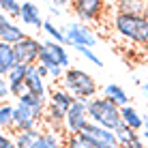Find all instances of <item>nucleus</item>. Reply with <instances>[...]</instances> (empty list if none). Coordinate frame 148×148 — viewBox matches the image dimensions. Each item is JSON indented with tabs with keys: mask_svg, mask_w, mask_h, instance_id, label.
I'll list each match as a JSON object with an SVG mask.
<instances>
[{
	"mask_svg": "<svg viewBox=\"0 0 148 148\" xmlns=\"http://www.w3.org/2000/svg\"><path fill=\"white\" fill-rule=\"evenodd\" d=\"M45 110H47V99H43V97L26 92L22 99H17V105H15V131L13 133L39 129L41 120L45 118Z\"/></svg>",
	"mask_w": 148,
	"mask_h": 148,
	"instance_id": "obj_1",
	"label": "nucleus"
},
{
	"mask_svg": "<svg viewBox=\"0 0 148 148\" xmlns=\"http://www.w3.org/2000/svg\"><path fill=\"white\" fill-rule=\"evenodd\" d=\"M112 26H114V32L120 39L137 43V45H148V19L144 15L114 13Z\"/></svg>",
	"mask_w": 148,
	"mask_h": 148,
	"instance_id": "obj_2",
	"label": "nucleus"
},
{
	"mask_svg": "<svg viewBox=\"0 0 148 148\" xmlns=\"http://www.w3.org/2000/svg\"><path fill=\"white\" fill-rule=\"evenodd\" d=\"M120 105H116L108 97H95L88 101V116L90 122L101 125L110 131H116L122 125V114H120Z\"/></svg>",
	"mask_w": 148,
	"mask_h": 148,
	"instance_id": "obj_3",
	"label": "nucleus"
},
{
	"mask_svg": "<svg viewBox=\"0 0 148 148\" xmlns=\"http://www.w3.org/2000/svg\"><path fill=\"white\" fill-rule=\"evenodd\" d=\"M60 88H64L67 92L73 97V99H95L97 95V82L92 75H88L82 69H67L62 82H60Z\"/></svg>",
	"mask_w": 148,
	"mask_h": 148,
	"instance_id": "obj_4",
	"label": "nucleus"
},
{
	"mask_svg": "<svg viewBox=\"0 0 148 148\" xmlns=\"http://www.w3.org/2000/svg\"><path fill=\"white\" fill-rule=\"evenodd\" d=\"M88 125H90L88 101L75 99V103L71 105V110L64 116V135H82Z\"/></svg>",
	"mask_w": 148,
	"mask_h": 148,
	"instance_id": "obj_5",
	"label": "nucleus"
},
{
	"mask_svg": "<svg viewBox=\"0 0 148 148\" xmlns=\"http://www.w3.org/2000/svg\"><path fill=\"white\" fill-rule=\"evenodd\" d=\"M39 64H45V67L71 69V58H69V52L64 49L62 43L49 39V41H43V49H41Z\"/></svg>",
	"mask_w": 148,
	"mask_h": 148,
	"instance_id": "obj_6",
	"label": "nucleus"
},
{
	"mask_svg": "<svg viewBox=\"0 0 148 148\" xmlns=\"http://www.w3.org/2000/svg\"><path fill=\"white\" fill-rule=\"evenodd\" d=\"M82 137L92 148H120V142H118V137H116L114 131L105 129V127H101V125H95V122H90L84 129Z\"/></svg>",
	"mask_w": 148,
	"mask_h": 148,
	"instance_id": "obj_7",
	"label": "nucleus"
},
{
	"mask_svg": "<svg viewBox=\"0 0 148 148\" xmlns=\"http://www.w3.org/2000/svg\"><path fill=\"white\" fill-rule=\"evenodd\" d=\"M64 34H67V43L73 45V47H95L97 45V34L92 28H88L82 22H71L67 28H64Z\"/></svg>",
	"mask_w": 148,
	"mask_h": 148,
	"instance_id": "obj_8",
	"label": "nucleus"
},
{
	"mask_svg": "<svg viewBox=\"0 0 148 148\" xmlns=\"http://www.w3.org/2000/svg\"><path fill=\"white\" fill-rule=\"evenodd\" d=\"M15 56H17L19 64H39L41 58V49H43V41L34 39V37H26L24 41H19L17 45H13Z\"/></svg>",
	"mask_w": 148,
	"mask_h": 148,
	"instance_id": "obj_9",
	"label": "nucleus"
},
{
	"mask_svg": "<svg viewBox=\"0 0 148 148\" xmlns=\"http://www.w3.org/2000/svg\"><path fill=\"white\" fill-rule=\"evenodd\" d=\"M71 7H73V11L82 24H88V22H97L103 15L105 0H73Z\"/></svg>",
	"mask_w": 148,
	"mask_h": 148,
	"instance_id": "obj_10",
	"label": "nucleus"
},
{
	"mask_svg": "<svg viewBox=\"0 0 148 148\" xmlns=\"http://www.w3.org/2000/svg\"><path fill=\"white\" fill-rule=\"evenodd\" d=\"M28 34L24 32L19 26H15L11 24V19H9L7 13L0 15V39H2V43H9V45H17L19 41H24Z\"/></svg>",
	"mask_w": 148,
	"mask_h": 148,
	"instance_id": "obj_11",
	"label": "nucleus"
},
{
	"mask_svg": "<svg viewBox=\"0 0 148 148\" xmlns=\"http://www.w3.org/2000/svg\"><path fill=\"white\" fill-rule=\"evenodd\" d=\"M75 103V99L71 97L64 88H52L49 90V97H47V105L49 108H54V110H58V112H62L64 116H67V112L71 110V105Z\"/></svg>",
	"mask_w": 148,
	"mask_h": 148,
	"instance_id": "obj_12",
	"label": "nucleus"
},
{
	"mask_svg": "<svg viewBox=\"0 0 148 148\" xmlns=\"http://www.w3.org/2000/svg\"><path fill=\"white\" fill-rule=\"evenodd\" d=\"M26 88H28V92H32V95H37V97H43V99H47V86H45V79L39 75V71H37V64H30V69H28V75H26Z\"/></svg>",
	"mask_w": 148,
	"mask_h": 148,
	"instance_id": "obj_13",
	"label": "nucleus"
},
{
	"mask_svg": "<svg viewBox=\"0 0 148 148\" xmlns=\"http://www.w3.org/2000/svg\"><path fill=\"white\" fill-rule=\"evenodd\" d=\"M17 56H15V49L13 45L9 43H2L0 41V73H2V77H7L11 71L17 67Z\"/></svg>",
	"mask_w": 148,
	"mask_h": 148,
	"instance_id": "obj_14",
	"label": "nucleus"
},
{
	"mask_svg": "<svg viewBox=\"0 0 148 148\" xmlns=\"http://www.w3.org/2000/svg\"><path fill=\"white\" fill-rule=\"evenodd\" d=\"M19 19H22L26 26H32L37 30H41L43 24H45V19H41V11H39V7L34 2H24L22 4V15H19Z\"/></svg>",
	"mask_w": 148,
	"mask_h": 148,
	"instance_id": "obj_15",
	"label": "nucleus"
},
{
	"mask_svg": "<svg viewBox=\"0 0 148 148\" xmlns=\"http://www.w3.org/2000/svg\"><path fill=\"white\" fill-rule=\"evenodd\" d=\"M32 148H64V135L45 129V131H41V137Z\"/></svg>",
	"mask_w": 148,
	"mask_h": 148,
	"instance_id": "obj_16",
	"label": "nucleus"
},
{
	"mask_svg": "<svg viewBox=\"0 0 148 148\" xmlns=\"http://www.w3.org/2000/svg\"><path fill=\"white\" fill-rule=\"evenodd\" d=\"M103 97H108V99H112L116 105H120V108H127L129 105V95H127V90L122 88V86L118 84H105L103 86Z\"/></svg>",
	"mask_w": 148,
	"mask_h": 148,
	"instance_id": "obj_17",
	"label": "nucleus"
},
{
	"mask_svg": "<svg viewBox=\"0 0 148 148\" xmlns=\"http://www.w3.org/2000/svg\"><path fill=\"white\" fill-rule=\"evenodd\" d=\"M41 131H43V129H32V131H17V133H13L15 146H17V148H32L34 144H37V140L41 137Z\"/></svg>",
	"mask_w": 148,
	"mask_h": 148,
	"instance_id": "obj_18",
	"label": "nucleus"
},
{
	"mask_svg": "<svg viewBox=\"0 0 148 148\" xmlns=\"http://www.w3.org/2000/svg\"><path fill=\"white\" fill-rule=\"evenodd\" d=\"M146 2L142 0H116V13H127V15H144Z\"/></svg>",
	"mask_w": 148,
	"mask_h": 148,
	"instance_id": "obj_19",
	"label": "nucleus"
},
{
	"mask_svg": "<svg viewBox=\"0 0 148 148\" xmlns=\"http://www.w3.org/2000/svg\"><path fill=\"white\" fill-rule=\"evenodd\" d=\"M120 114H122V122H125L127 127H129L131 131H140V129H144V118H142L137 112L131 108V105H127V108H122L120 110Z\"/></svg>",
	"mask_w": 148,
	"mask_h": 148,
	"instance_id": "obj_20",
	"label": "nucleus"
},
{
	"mask_svg": "<svg viewBox=\"0 0 148 148\" xmlns=\"http://www.w3.org/2000/svg\"><path fill=\"white\" fill-rule=\"evenodd\" d=\"M0 127L4 131H15V105H9V103H2L0 108Z\"/></svg>",
	"mask_w": 148,
	"mask_h": 148,
	"instance_id": "obj_21",
	"label": "nucleus"
},
{
	"mask_svg": "<svg viewBox=\"0 0 148 148\" xmlns=\"http://www.w3.org/2000/svg\"><path fill=\"white\" fill-rule=\"evenodd\" d=\"M43 30L49 34V39L52 41H58V43H62V45H67V34H64V30H60L58 26H54L49 19H45V24H43Z\"/></svg>",
	"mask_w": 148,
	"mask_h": 148,
	"instance_id": "obj_22",
	"label": "nucleus"
},
{
	"mask_svg": "<svg viewBox=\"0 0 148 148\" xmlns=\"http://www.w3.org/2000/svg\"><path fill=\"white\" fill-rule=\"evenodd\" d=\"M0 9H2V13L11 15V17H19L22 15V4L17 0H0Z\"/></svg>",
	"mask_w": 148,
	"mask_h": 148,
	"instance_id": "obj_23",
	"label": "nucleus"
},
{
	"mask_svg": "<svg viewBox=\"0 0 148 148\" xmlns=\"http://www.w3.org/2000/svg\"><path fill=\"white\" fill-rule=\"evenodd\" d=\"M28 64H17L11 73L7 75V79H9V84H15V82H26V75H28Z\"/></svg>",
	"mask_w": 148,
	"mask_h": 148,
	"instance_id": "obj_24",
	"label": "nucleus"
},
{
	"mask_svg": "<svg viewBox=\"0 0 148 148\" xmlns=\"http://www.w3.org/2000/svg\"><path fill=\"white\" fill-rule=\"evenodd\" d=\"M64 148H92L82 135H67L64 137Z\"/></svg>",
	"mask_w": 148,
	"mask_h": 148,
	"instance_id": "obj_25",
	"label": "nucleus"
},
{
	"mask_svg": "<svg viewBox=\"0 0 148 148\" xmlns=\"http://www.w3.org/2000/svg\"><path fill=\"white\" fill-rule=\"evenodd\" d=\"M114 133H116V137H118V142H120V144H125V142H129V140H133V137L135 135H140V133H135V131H131L129 129V127H127L125 125V122H122V125L118 127V129H116L114 131Z\"/></svg>",
	"mask_w": 148,
	"mask_h": 148,
	"instance_id": "obj_26",
	"label": "nucleus"
},
{
	"mask_svg": "<svg viewBox=\"0 0 148 148\" xmlns=\"http://www.w3.org/2000/svg\"><path fill=\"white\" fill-rule=\"evenodd\" d=\"M75 49H77V52H79L82 56H84L86 60H90V62H92L95 67H103V60H101V58H99V56H97L90 47H84V45H79V47H75Z\"/></svg>",
	"mask_w": 148,
	"mask_h": 148,
	"instance_id": "obj_27",
	"label": "nucleus"
},
{
	"mask_svg": "<svg viewBox=\"0 0 148 148\" xmlns=\"http://www.w3.org/2000/svg\"><path fill=\"white\" fill-rule=\"evenodd\" d=\"M26 92H28L26 82H15V84H11V97H15V99H22Z\"/></svg>",
	"mask_w": 148,
	"mask_h": 148,
	"instance_id": "obj_28",
	"label": "nucleus"
},
{
	"mask_svg": "<svg viewBox=\"0 0 148 148\" xmlns=\"http://www.w3.org/2000/svg\"><path fill=\"white\" fill-rule=\"evenodd\" d=\"M120 148H148L144 144V140H142L140 135H135L133 140H129V142H125V144H120Z\"/></svg>",
	"mask_w": 148,
	"mask_h": 148,
	"instance_id": "obj_29",
	"label": "nucleus"
},
{
	"mask_svg": "<svg viewBox=\"0 0 148 148\" xmlns=\"http://www.w3.org/2000/svg\"><path fill=\"white\" fill-rule=\"evenodd\" d=\"M0 97H2V99L11 97V84H9V79H7V77L0 79Z\"/></svg>",
	"mask_w": 148,
	"mask_h": 148,
	"instance_id": "obj_30",
	"label": "nucleus"
},
{
	"mask_svg": "<svg viewBox=\"0 0 148 148\" xmlns=\"http://www.w3.org/2000/svg\"><path fill=\"white\" fill-rule=\"evenodd\" d=\"M0 148H17V146H15V140L11 135L2 133V135H0Z\"/></svg>",
	"mask_w": 148,
	"mask_h": 148,
	"instance_id": "obj_31",
	"label": "nucleus"
},
{
	"mask_svg": "<svg viewBox=\"0 0 148 148\" xmlns=\"http://www.w3.org/2000/svg\"><path fill=\"white\" fill-rule=\"evenodd\" d=\"M37 71H39V75H41L43 79H47V77H49V69L45 67V64H37Z\"/></svg>",
	"mask_w": 148,
	"mask_h": 148,
	"instance_id": "obj_32",
	"label": "nucleus"
},
{
	"mask_svg": "<svg viewBox=\"0 0 148 148\" xmlns=\"http://www.w3.org/2000/svg\"><path fill=\"white\" fill-rule=\"evenodd\" d=\"M52 2H54V4H58V7H62V9H64V7H69V4H73V0H52Z\"/></svg>",
	"mask_w": 148,
	"mask_h": 148,
	"instance_id": "obj_33",
	"label": "nucleus"
},
{
	"mask_svg": "<svg viewBox=\"0 0 148 148\" xmlns=\"http://www.w3.org/2000/svg\"><path fill=\"white\" fill-rule=\"evenodd\" d=\"M142 92H144V97L148 99V82H142Z\"/></svg>",
	"mask_w": 148,
	"mask_h": 148,
	"instance_id": "obj_34",
	"label": "nucleus"
},
{
	"mask_svg": "<svg viewBox=\"0 0 148 148\" xmlns=\"http://www.w3.org/2000/svg\"><path fill=\"white\" fill-rule=\"evenodd\" d=\"M144 118V129H148V116H142Z\"/></svg>",
	"mask_w": 148,
	"mask_h": 148,
	"instance_id": "obj_35",
	"label": "nucleus"
},
{
	"mask_svg": "<svg viewBox=\"0 0 148 148\" xmlns=\"http://www.w3.org/2000/svg\"><path fill=\"white\" fill-rule=\"evenodd\" d=\"M142 135H144V140H148V129H144V133H142Z\"/></svg>",
	"mask_w": 148,
	"mask_h": 148,
	"instance_id": "obj_36",
	"label": "nucleus"
},
{
	"mask_svg": "<svg viewBox=\"0 0 148 148\" xmlns=\"http://www.w3.org/2000/svg\"><path fill=\"white\" fill-rule=\"evenodd\" d=\"M144 17L148 19V4H146V9H144Z\"/></svg>",
	"mask_w": 148,
	"mask_h": 148,
	"instance_id": "obj_37",
	"label": "nucleus"
},
{
	"mask_svg": "<svg viewBox=\"0 0 148 148\" xmlns=\"http://www.w3.org/2000/svg\"><path fill=\"white\" fill-rule=\"evenodd\" d=\"M142 2H146V4H148V0H142Z\"/></svg>",
	"mask_w": 148,
	"mask_h": 148,
	"instance_id": "obj_38",
	"label": "nucleus"
}]
</instances>
